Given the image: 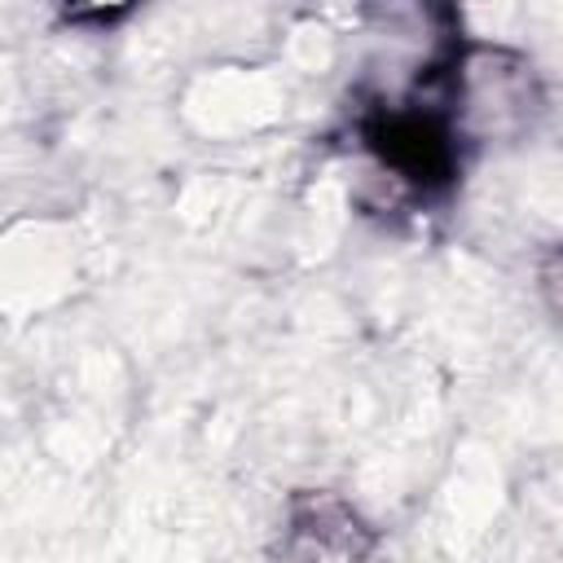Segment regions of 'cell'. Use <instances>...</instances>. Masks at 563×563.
Here are the masks:
<instances>
[{
  "mask_svg": "<svg viewBox=\"0 0 563 563\" xmlns=\"http://www.w3.org/2000/svg\"><path fill=\"white\" fill-rule=\"evenodd\" d=\"M541 290H545V303L559 312V321H563V246H554L550 251V260H545V268H541Z\"/></svg>",
  "mask_w": 563,
  "mask_h": 563,
  "instance_id": "obj_1",
  "label": "cell"
}]
</instances>
